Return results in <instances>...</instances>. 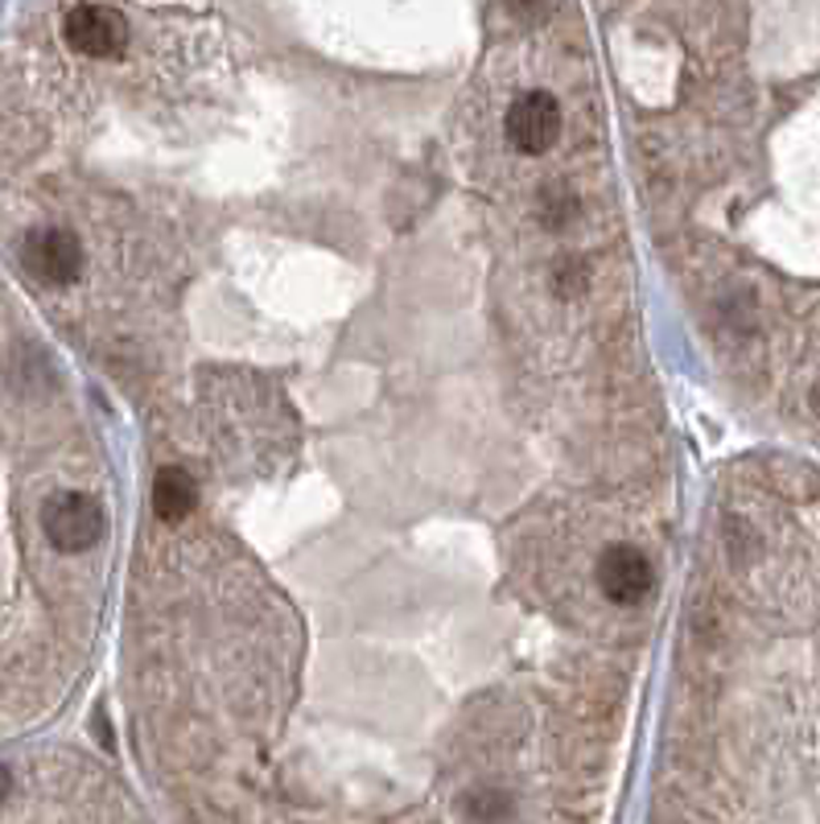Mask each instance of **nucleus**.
<instances>
[{"instance_id": "6e6552de", "label": "nucleus", "mask_w": 820, "mask_h": 824, "mask_svg": "<svg viewBox=\"0 0 820 824\" xmlns=\"http://www.w3.org/2000/svg\"><path fill=\"white\" fill-rule=\"evenodd\" d=\"M553 289H557V297H565V302L581 297V293H586V264L577 261V256H565V261L553 268Z\"/></svg>"}, {"instance_id": "f257e3e1", "label": "nucleus", "mask_w": 820, "mask_h": 824, "mask_svg": "<svg viewBox=\"0 0 820 824\" xmlns=\"http://www.w3.org/2000/svg\"><path fill=\"white\" fill-rule=\"evenodd\" d=\"M108 516L100 499L79 491H62L42 507V532L58 552H87L100 545Z\"/></svg>"}, {"instance_id": "1a4fd4ad", "label": "nucleus", "mask_w": 820, "mask_h": 824, "mask_svg": "<svg viewBox=\"0 0 820 824\" xmlns=\"http://www.w3.org/2000/svg\"><path fill=\"white\" fill-rule=\"evenodd\" d=\"M516 13H545V0H512Z\"/></svg>"}, {"instance_id": "f03ea898", "label": "nucleus", "mask_w": 820, "mask_h": 824, "mask_svg": "<svg viewBox=\"0 0 820 824\" xmlns=\"http://www.w3.org/2000/svg\"><path fill=\"white\" fill-rule=\"evenodd\" d=\"M21 264L42 285H71L83 273V244L67 227H38L21 244Z\"/></svg>"}, {"instance_id": "7ed1b4c3", "label": "nucleus", "mask_w": 820, "mask_h": 824, "mask_svg": "<svg viewBox=\"0 0 820 824\" xmlns=\"http://www.w3.org/2000/svg\"><path fill=\"white\" fill-rule=\"evenodd\" d=\"M62 38L74 54H87V59H120L124 45H129V21L108 9V4H79L67 13V26H62Z\"/></svg>"}, {"instance_id": "0eeeda50", "label": "nucleus", "mask_w": 820, "mask_h": 824, "mask_svg": "<svg viewBox=\"0 0 820 824\" xmlns=\"http://www.w3.org/2000/svg\"><path fill=\"white\" fill-rule=\"evenodd\" d=\"M574 215H577V199L561 186V182H553V186L540 190V218H545L548 227H569V218Z\"/></svg>"}, {"instance_id": "20e7f679", "label": "nucleus", "mask_w": 820, "mask_h": 824, "mask_svg": "<svg viewBox=\"0 0 820 824\" xmlns=\"http://www.w3.org/2000/svg\"><path fill=\"white\" fill-rule=\"evenodd\" d=\"M561 136V103L553 100L548 91H524L512 108H507V141L528 153V157H540L557 145Z\"/></svg>"}, {"instance_id": "39448f33", "label": "nucleus", "mask_w": 820, "mask_h": 824, "mask_svg": "<svg viewBox=\"0 0 820 824\" xmlns=\"http://www.w3.org/2000/svg\"><path fill=\"white\" fill-rule=\"evenodd\" d=\"M598 586L610 602L631 607L651 590V561L635 545H610L598 561Z\"/></svg>"}, {"instance_id": "9d476101", "label": "nucleus", "mask_w": 820, "mask_h": 824, "mask_svg": "<svg viewBox=\"0 0 820 824\" xmlns=\"http://www.w3.org/2000/svg\"><path fill=\"white\" fill-rule=\"evenodd\" d=\"M9 792H13V775H9V766L0 763V804L9 800Z\"/></svg>"}, {"instance_id": "423d86ee", "label": "nucleus", "mask_w": 820, "mask_h": 824, "mask_svg": "<svg viewBox=\"0 0 820 824\" xmlns=\"http://www.w3.org/2000/svg\"><path fill=\"white\" fill-rule=\"evenodd\" d=\"M199 503V487L194 478L182 470V466H161L158 478H153V511H158L165 523L186 520Z\"/></svg>"}]
</instances>
